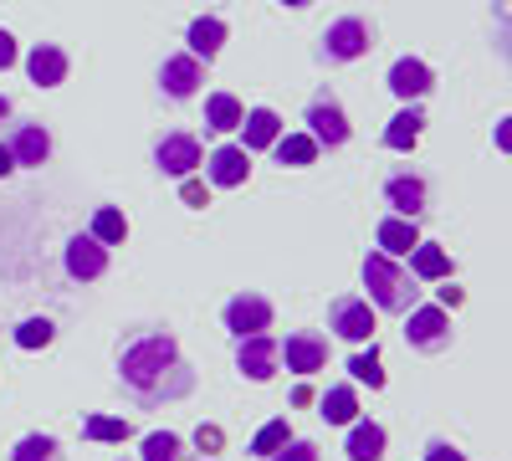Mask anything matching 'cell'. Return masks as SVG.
<instances>
[{
    "mask_svg": "<svg viewBox=\"0 0 512 461\" xmlns=\"http://www.w3.org/2000/svg\"><path fill=\"white\" fill-rule=\"evenodd\" d=\"M118 374H123V385L144 400H180L195 385L190 364L180 359V344L169 339V333H144V339H134L118 359Z\"/></svg>",
    "mask_w": 512,
    "mask_h": 461,
    "instance_id": "6da1fadb",
    "label": "cell"
},
{
    "mask_svg": "<svg viewBox=\"0 0 512 461\" xmlns=\"http://www.w3.org/2000/svg\"><path fill=\"white\" fill-rule=\"evenodd\" d=\"M364 287H369V303L379 313H410L415 298H420L415 277L395 257H384V251H369V257H364Z\"/></svg>",
    "mask_w": 512,
    "mask_h": 461,
    "instance_id": "7a4b0ae2",
    "label": "cell"
},
{
    "mask_svg": "<svg viewBox=\"0 0 512 461\" xmlns=\"http://www.w3.org/2000/svg\"><path fill=\"white\" fill-rule=\"evenodd\" d=\"M405 318H410V323H405V344H410V349L436 354V349L451 344V313H446L441 303H436V308H410Z\"/></svg>",
    "mask_w": 512,
    "mask_h": 461,
    "instance_id": "3957f363",
    "label": "cell"
},
{
    "mask_svg": "<svg viewBox=\"0 0 512 461\" xmlns=\"http://www.w3.org/2000/svg\"><path fill=\"white\" fill-rule=\"evenodd\" d=\"M328 328L349 344H369L374 339V308L364 298H333L328 308Z\"/></svg>",
    "mask_w": 512,
    "mask_h": 461,
    "instance_id": "277c9868",
    "label": "cell"
},
{
    "mask_svg": "<svg viewBox=\"0 0 512 461\" xmlns=\"http://www.w3.org/2000/svg\"><path fill=\"white\" fill-rule=\"evenodd\" d=\"M226 328L236 333V339L267 333V328H272V303L262 298V292H236V298L226 303Z\"/></svg>",
    "mask_w": 512,
    "mask_h": 461,
    "instance_id": "5b68a950",
    "label": "cell"
},
{
    "mask_svg": "<svg viewBox=\"0 0 512 461\" xmlns=\"http://www.w3.org/2000/svg\"><path fill=\"white\" fill-rule=\"evenodd\" d=\"M277 359H287V369L308 380V374H318L328 364V339H323V333H308V328L287 333V344H277Z\"/></svg>",
    "mask_w": 512,
    "mask_h": 461,
    "instance_id": "8992f818",
    "label": "cell"
},
{
    "mask_svg": "<svg viewBox=\"0 0 512 461\" xmlns=\"http://www.w3.org/2000/svg\"><path fill=\"white\" fill-rule=\"evenodd\" d=\"M374 47L369 41V26L359 21V16H344V21H333L328 31H323V52L333 57V62H354V57H364Z\"/></svg>",
    "mask_w": 512,
    "mask_h": 461,
    "instance_id": "52a82bcc",
    "label": "cell"
},
{
    "mask_svg": "<svg viewBox=\"0 0 512 461\" xmlns=\"http://www.w3.org/2000/svg\"><path fill=\"white\" fill-rule=\"evenodd\" d=\"M62 267H67V277H72V282H98V277L108 272V246H103V241H93V236H72V241H67Z\"/></svg>",
    "mask_w": 512,
    "mask_h": 461,
    "instance_id": "ba28073f",
    "label": "cell"
},
{
    "mask_svg": "<svg viewBox=\"0 0 512 461\" xmlns=\"http://www.w3.org/2000/svg\"><path fill=\"white\" fill-rule=\"evenodd\" d=\"M277 339H272V333H251V339H241V349H236V369L246 374V380H256V385H262V380H272V374H277Z\"/></svg>",
    "mask_w": 512,
    "mask_h": 461,
    "instance_id": "9c48e42d",
    "label": "cell"
},
{
    "mask_svg": "<svg viewBox=\"0 0 512 461\" xmlns=\"http://www.w3.org/2000/svg\"><path fill=\"white\" fill-rule=\"evenodd\" d=\"M308 134L318 139V149L328 144V149H344L349 144V118H344V108H338V103H328V98H318L313 108H308Z\"/></svg>",
    "mask_w": 512,
    "mask_h": 461,
    "instance_id": "30bf717a",
    "label": "cell"
},
{
    "mask_svg": "<svg viewBox=\"0 0 512 461\" xmlns=\"http://www.w3.org/2000/svg\"><path fill=\"white\" fill-rule=\"evenodd\" d=\"M205 164V175H210V185H221V190H236V185H246V175H251V154L241 149V144H221L210 159H200Z\"/></svg>",
    "mask_w": 512,
    "mask_h": 461,
    "instance_id": "8fae6325",
    "label": "cell"
},
{
    "mask_svg": "<svg viewBox=\"0 0 512 461\" xmlns=\"http://www.w3.org/2000/svg\"><path fill=\"white\" fill-rule=\"evenodd\" d=\"M154 164H159V170L164 175H195L200 170V144L190 139V134H164L159 139V149H154Z\"/></svg>",
    "mask_w": 512,
    "mask_h": 461,
    "instance_id": "7c38bea8",
    "label": "cell"
},
{
    "mask_svg": "<svg viewBox=\"0 0 512 461\" xmlns=\"http://www.w3.org/2000/svg\"><path fill=\"white\" fill-rule=\"evenodd\" d=\"M384 200L395 205V216L415 221V216H425V205H431V190H425V180H415V175H390L384 180Z\"/></svg>",
    "mask_w": 512,
    "mask_h": 461,
    "instance_id": "4fadbf2b",
    "label": "cell"
},
{
    "mask_svg": "<svg viewBox=\"0 0 512 461\" xmlns=\"http://www.w3.org/2000/svg\"><path fill=\"white\" fill-rule=\"evenodd\" d=\"M200 82H205L200 57H169V62L159 67V88H164L169 98H195Z\"/></svg>",
    "mask_w": 512,
    "mask_h": 461,
    "instance_id": "5bb4252c",
    "label": "cell"
},
{
    "mask_svg": "<svg viewBox=\"0 0 512 461\" xmlns=\"http://www.w3.org/2000/svg\"><path fill=\"white\" fill-rule=\"evenodd\" d=\"M390 88H395V98L415 103V98H425V93L436 88V77H431V67H425V62H415V57H400V62L390 67Z\"/></svg>",
    "mask_w": 512,
    "mask_h": 461,
    "instance_id": "9a60e30c",
    "label": "cell"
},
{
    "mask_svg": "<svg viewBox=\"0 0 512 461\" xmlns=\"http://www.w3.org/2000/svg\"><path fill=\"white\" fill-rule=\"evenodd\" d=\"M26 72L36 88H57V82H67V52L52 47V41H41V47L26 57Z\"/></svg>",
    "mask_w": 512,
    "mask_h": 461,
    "instance_id": "2e32d148",
    "label": "cell"
},
{
    "mask_svg": "<svg viewBox=\"0 0 512 461\" xmlns=\"http://www.w3.org/2000/svg\"><path fill=\"white\" fill-rule=\"evenodd\" d=\"M241 134H246V154H256V149H272L277 139H282V118L272 113V108H251L246 118H241Z\"/></svg>",
    "mask_w": 512,
    "mask_h": 461,
    "instance_id": "e0dca14e",
    "label": "cell"
},
{
    "mask_svg": "<svg viewBox=\"0 0 512 461\" xmlns=\"http://www.w3.org/2000/svg\"><path fill=\"white\" fill-rule=\"evenodd\" d=\"M6 149H11L16 164H47V154H52V134L41 129V123H21L16 139H11Z\"/></svg>",
    "mask_w": 512,
    "mask_h": 461,
    "instance_id": "ac0fdd59",
    "label": "cell"
},
{
    "mask_svg": "<svg viewBox=\"0 0 512 461\" xmlns=\"http://www.w3.org/2000/svg\"><path fill=\"white\" fill-rule=\"evenodd\" d=\"M190 57H200V62H210L221 47H226V21L221 16H200V21H190Z\"/></svg>",
    "mask_w": 512,
    "mask_h": 461,
    "instance_id": "d6986e66",
    "label": "cell"
},
{
    "mask_svg": "<svg viewBox=\"0 0 512 461\" xmlns=\"http://www.w3.org/2000/svg\"><path fill=\"white\" fill-rule=\"evenodd\" d=\"M410 277L415 282H441V277H451V257L431 241H415L410 246Z\"/></svg>",
    "mask_w": 512,
    "mask_h": 461,
    "instance_id": "ffe728a7",
    "label": "cell"
},
{
    "mask_svg": "<svg viewBox=\"0 0 512 461\" xmlns=\"http://www.w3.org/2000/svg\"><path fill=\"white\" fill-rule=\"evenodd\" d=\"M415 241H420L415 221H405V216H384L379 221V251H384V257H410Z\"/></svg>",
    "mask_w": 512,
    "mask_h": 461,
    "instance_id": "44dd1931",
    "label": "cell"
},
{
    "mask_svg": "<svg viewBox=\"0 0 512 461\" xmlns=\"http://www.w3.org/2000/svg\"><path fill=\"white\" fill-rule=\"evenodd\" d=\"M384 441H390V436H384L379 421H354L344 451H349V461H379V456H384Z\"/></svg>",
    "mask_w": 512,
    "mask_h": 461,
    "instance_id": "7402d4cb",
    "label": "cell"
},
{
    "mask_svg": "<svg viewBox=\"0 0 512 461\" xmlns=\"http://www.w3.org/2000/svg\"><path fill=\"white\" fill-rule=\"evenodd\" d=\"M241 118H246V108H241L231 93H210V98H205V129L231 134V129H241Z\"/></svg>",
    "mask_w": 512,
    "mask_h": 461,
    "instance_id": "603a6c76",
    "label": "cell"
},
{
    "mask_svg": "<svg viewBox=\"0 0 512 461\" xmlns=\"http://www.w3.org/2000/svg\"><path fill=\"white\" fill-rule=\"evenodd\" d=\"M323 421H328V426H354V421H359V395H354V385H333V390L323 395Z\"/></svg>",
    "mask_w": 512,
    "mask_h": 461,
    "instance_id": "cb8c5ba5",
    "label": "cell"
},
{
    "mask_svg": "<svg viewBox=\"0 0 512 461\" xmlns=\"http://www.w3.org/2000/svg\"><path fill=\"white\" fill-rule=\"evenodd\" d=\"M420 129H425L420 108H400V113L390 118V129H384V149H410V144L420 139Z\"/></svg>",
    "mask_w": 512,
    "mask_h": 461,
    "instance_id": "d4e9b609",
    "label": "cell"
},
{
    "mask_svg": "<svg viewBox=\"0 0 512 461\" xmlns=\"http://www.w3.org/2000/svg\"><path fill=\"white\" fill-rule=\"evenodd\" d=\"M272 149H277L282 164H292V170H303V164L318 159V139H313V134H287V139H277Z\"/></svg>",
    "mask_w": 512,
    "mask_h": 461,
    "instance_id": "484cf974",
    "label": "cell"
},
{
    "mask_svg": "<svg viewBox=\"0 0 512 461\" xmlns=\"http://www.w3.org/2000/svg\"><path fill=\"white\" fill-rule=\"evenodd\" d=\"M93 241H103V246H118L123 236H128V221H123V211H113V205H98V216H93V231H88Z\"/></svg>",
    "mask_w": 512,
    "mask_h": 461,
    "instance_id": "4316f807",
    "label": "cell"
},
{
    "mask_svg": "<svg viewBox=\"0 0 512 461\" xmlns=\"http://www.w3.org/2000/svg\"><path fill=\"white\" fill-rule=\"evenodd\" d=\"M349 374H354L359 385H369V390L384 385V369H379V349H374V339H369V349H359V354L349 359Z\"/></svg>",
    "mask_w": 512,
    "mask_h": 461,
    "instance_id": "83f0119b",
    "label": "cell"
},
{
    "mask_svg": "<svg viewBox=\"0 0 512 461\" xmlns=\"http://www.w3.org/2000/svg\"><path fill=\"white\" fill-rule=\"evenodd\" d=\"M82 436H88V441H128V421H113V415H88V421H82Z\"/></svg>",
    "mask_w": 512,
    "mask_h": 461,
    "instance_id": "f1b7e54d",
    "label": "cell"
},
{
    "mask_svg": "<svg viewBox=\"0 0 512 461\" xmlns=\"http://www.w3.org/2000/svg\"><path fill=\"white\" fill-rule=\"evenodd\" d=\"M11 461H57V441L52 436H21Z\"/></svg>",
    "mask_w": 512,
    "mask_h": 461,
    "instance_id": "f546056e",
    "label": "cell"
},
{
    "mask_svg": "<svg viewBox=\"0 0 512 461\" xmlns=\"http://www.w3.org/2000/svg\"><path fill=\"white\" fill-rule=\"evenodd\" d=\"M185 451H180V436H169V431H154V436H144V456L139 461H180Z\"/></svg>",
    "mask_w": 512,
    "mask_h": 461,
    "instance_id": "4dcf8cb0",
    "label": "cell"
},
{
    "mask_svg": "<svg viewBox=\"0 0 512 461\" xmlns=\"http://www.w3.org/2000/svg\"><path fill=\"white\" fill-rule=\"evenodd\" d=\"M52 333H57L52 318H26V323L16 328V344H21V349H47V344H52Z\"/></svg>",
    "mask_w": 512,
    "mask_h": 461,
    "instance_id": "1f68e13d",
    "label": "cell"
},
{
    "mask_svg": "<svg viewBox=\"0 0 512 461\" xmlns=\"http://www.w3.org/2000/svg\"><path fill=\"white\" fill-rule=\"evenodd\" d=\"M282 441H292V436H287V421H267L262 431H256V441H251V451H256V456H262V461H267V456H272V451H277Z\"/></svg>",
    "mask_w": 512,
    "mask_h": 461,
    "instance_id": "d6a6232c",
    "label": "cell"
},
{
    "mask_svg": "<svg viewBox=\"0 0 512 461\" xmlns=\"http://www.w3.org/2000/svg\"><path fill=\"white\" fill-rule=\"evenodd\" d=\"M267 461H318V446L313 441H282Z\"/></svg>",
    "mask_w": 512,
    "mask_h": 461,
    "instance_id": "836d02e7",
    "label": "cell"
},
{
    "mask_svg": "<svg viewBox=\"0 0 512 461\" xmlns=\"http://www.w3.org/2000/svg\"><path fill=\"white\" fill-rule=\"evenodd\" d=\"M425 461H466L451 441H431V446H425Z\"/></svg>",
    "mask_w": 512,
    "mask_h": 461,
    "instance_id": "e575fe53",
    "label": "cell"
},
{
    "mask_svg": "<svg viewBox=\"0 0 512 461\" xmlns=\"http://www.w3.org/2000/svg\"><path fill=\"white\" fill-rule=\"evenodd\" d=\"M16 67V36L11 31H0V72Z\"/></svg>",
    "mask_w": 512,
    "mask_h": 461,
    "instance_id": "d590c367",
    "label": "cell"
},
{
    "mask_svg": "<svg viewBox=\"0 0 512 461\" xmlns=\"http://www.w3.org/2000/svg\"><path fill=\"white\" fill-rule=\"evenodd\" d=\"M180 195H185V205H205V185H200L195 175H185V190H180Z\"/></svg>",
    "mask_w": 512,
    "mask_h": 461,
    "instance_id": "8d00e7d4",
    "label": "cell"
},
{
    "mask_svg": "<svg viewBox=\"0 0 512 461\" xmlns=\"http://www.w3.org/2000/svg\"><path fill=\"white\" fill-rule=\"evenodd\" d=\"M195 441H200V451H216V446H221V431H216V426H200Z\"/></svg>",
    "mask_w": 512,
    "mask_h": 461,
    "instance_id": "74e56055",
    "label": "cell"
},
{
    "mask_svg": "<svg viewBox=\"0 0 512 461\" xmlns=\"http://www.w3.org/2000/svg\"><path fill=\"white\" fill-rule=\"evenodd\" d=\"M11 170H16V159H11V149H6V144H0V180H6Z\"/></svg>",
    "mask_w": 512,
    "mask_h": 461,
    "instance_id": "f35d334b",
    "label": "cell"
},
{
    "mask_svg": "<svg viewBox=\"0 0 512 461\" xmlns=\"http://www.w3.org/2000/svg\"><path fill=\"white\" fill-rule=\"evenodd\" d=\"M461 303V287H441V308H456Z\"/></svg>",
    "mask_w": 512,
    "mask_h": 461,
    "instance_id": "ab89813d",
    "label": "cell"
},
{
    "mask_svg": "<svg viewBox=\"0 0 512 461\" xmlns=\"http://www.w3.org/2000/svg\"><path fill=\"white\" fill-rule=\"evenodd\" d=\"M11 118V98H0V123H6Z\"/></svg>",
    "mask_w": 512,
    "mask_h": 461,
    "instance_id": "60d3db41",
    "label": "cell"
},
{
    "mask_svg": "<svg viewBox=\"0 0 512 461\" xmlns=\"http://www.w3.org/2000/svg\"><path fill=\"white\" fill-rule=\"evenodd\" d=\"M282 6H308V0H282Z\"/></svg>",
    "mask_w": 512,
    "mask_h": 461,
    "instance_id": "b9f144b4",
    "label": "cell"
}]
</instances>
